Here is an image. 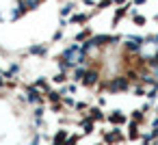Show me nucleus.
Here are the masks:
<instances>
[{
	"label": "nucleus",
	"instance_id": "nucleus-1",
	"mask_svg": "<svg viewBox=\"0 0 158 145\" xmlns=\"http://www.w3.org/2000/svg\"><path fill=\"white\" fill-rule=\"evenodd\" d=\"M98 87L104 91H108V93H121V91H128L130 89V80L126 78V76H113L110 80H106V82H98Z\"/></svg>",
	"mask_w": 158,
	"mask_h": 145
},
{
	"label": "nucleus",
	"instance_id": "nucleus-2",
	"mask_svg": "<svg viewBox=\"0 0 158 145\" xmlns=\"http://www.w3.org/2000/svg\"><path fill=\"white\" fill-rule=\"evenodd\" d=\"M100 78H102V76H100V67H98V65H89V67H87V74H85V78H82L80 85L87 87V89H93V87L100 82Z\"/></svg>",
	"mask_w": 158,
	"mask_h": 145
},
{
	"label": "nucleus",
	"instance_id": "nucleus-3",
	"mask_svg": "<svg viewBox=\"0 0 158 145\" xmlns=\"http://www.w3.org/2000/svg\"><path fill=\"white\" fill-rule=\"evenodd\" d=\"M26 102L33 104V106H44L46 97L41 95V91H39L35 85H26Z\"/></svg>",
	"mask_w": 158,
	"mask_h": 145
},
{
	"label": "nucleus",
	"instance_id": "nucleus-4",
	"mask_svg": "<svg viewBox=\"0 0 158 145\" xmlns=\"http://www.w3.org/2000/svg\"><path fill=\"white\" fill-rule=\"evenodd\" d=\"M143 44H145V37H136V35H128L126 41H123V46H126L128 52H139L143 48Z\"/></svg>",
	"mask_w": 158,
	"mask_h": 145
},
{
	"label": "nucleus",
	"instance_id": "nucleus-5",
	"mask_svg": "<svg viewBox=\"0 0 158 145\" xmlns=\"http://www.w3.org/2000/svg\"><path fill=\"white\" fill-rule=\"evenodd\" d=\"M48 52H50V46H48V44H33V46L26 50V54L37 56V59H46Z\"/></svg>",
	"mask_w": 158,
	"mask_h": 145
},
{
	"label": "nucleus",
	"instance_id": "nucleus-6",
	"mask_svg": "<svg viewBox=\"0 0 158 145\" xmlns=\"http://www.w3.org/2000/svg\"><path fill=\"white\" fill-rule=\"evenodd\" d=\"M102 139H104L106 145H115L117 141H123V134H121V130H119V126H117V128H113L110 132H102Z\"/></svg>",
	"mask_w": 158,
	"mask_h": 145
},
{
	"label": "nucleus",
	"instance_id": "nucleus-7",
	"mask_svg": "<svg viewBox=\"0 0 158 145\" xmlns=\"http://www.w3.org/2000/svg\"><path fill=\"white\" fill-rule=\"evenodd\" d=\"M95 13H98L95 9H93L91 13H72L67 22H69V24H80V26H85V24H87V22H89V20H91Z\"/></svg>",
	"mask_w": 158,
	"mask_h": 145
},
{
	"label": "nucleus",
	"instance_id": "nucleus-8",
	"mask_svg": "<svg viewBox=\"0 0 158 145\" xmlns=\"http://www.w3.org/2000/svg\"><path fill=\"white\" fill-rule=\"evenodd\" d=\"M20 72H22V65H20V63H11V67L2 72V78H5V82H7V80H18Z\"/></svg>",
	"mask_w": 158,
	"mask_h": 145
},
{
	"label": "nucleus",
	"instance_id": "nucleus-9",
	"mask_svg": "<svg viewBox=\"0 0 158 145\" xmlns=\"http://www.w3.org/2000/svg\"><path fill=\"white\" fill-rule=\"evenodd\" d=\"M87 117H89L91 121H95V123H98V121H104V119H106L104 110H102V108H100L98 104H95V106H89V108H87Z\"/></svg>",
	"mask_w": 158,
	"mask_h": 145
},
{
	"label": "nucleus",
	"instance_id": "nucleus-10",
	"mask_svg": "<svg viewBox=\"0 0 158 145\" xmlns=\"http://www.w3.org/2000/svg\"><path fill=\"white\" fill-rule=\"evenodd\" d=\"M106 121L113 123V126H121V123H126V115L121 110H113V113L106 115Z\"/></svg>",
	"mask_w": 158,
	"mask_h": 145
},
{
	"label": "nucleus",
	"instance_id": "nucleus-11",
	"mask_svg": "<svg viewBox=\"0 0 158 145\" xmlns=\"http://www.w3.org/2000/svg\"><path fill=\"white\" fill-rule=\"evenodd\" d=\"M78 126H80V132H82V134H93V132H95V121H91L89 117L80 119Z\"/></svg>",
	"mask_w": 158,
	"mask_h": 145
},
{
	"label": "nucleus",
	"instance_id": "nucleus-12",
	"mask_svg": "<svg viewBox=\"0 0 158 145\" xmlns=\"http://www.w3.org/2000/svg\"><path fill=\"white\" fill-rule=\"evenodd\" d=\"M26 13H28V11H26V9H24L20 2H15V5L11 7V18H9V20H22Z\"/></svg>",
	"mask_w": 158,
	"mask_h": 145
},
{
	"label": "nucleus",
	"instance_id": "nucleus-13",
	"mask_svg": "<svg viewBox=\"0 0 158 145\" xmlns=\"http://www.w3.org/2000/svg\"><path fill=\"white\" fill-rule=\"evenodd\" d=\"M128 11H130V5H128V2H126L123 7H117V9H115V15H113V26H117V24H119V20H121Z\"/></svg>",
	"mask_w": 158,
	"mask_h": 145
},
{
	"label": "nucleus",
	"instance_id": "nucleus-14",
	"mask_svg": "<svg viewBox=\"0 0 158 145\" xmlns=\"http://www.w3.org/2000/svg\"><path fill=\"white\" fill-rule=\"evenodd\" d=\"M85 74H87V67H74V69H72V76H69V80L78 85V82H82Z\"/></svg>",
	"mask_w": 158,
	"mask_h": 145
},
{
	"label": "nucleus",
	"instance_id": "nucleus-15",
	"mask_svg": "<svg viewBox=\"0 0 158 145\" xmlns=\"http://www.w3.org/2000/svg\"><path fill=\"white\" fill-rule=\"evenodd\" d=\"M67 136H69V132H67L65 128L56 130V132H54V136H52V145H61V143H65V141H67Z\"/></svg>",
	"mask_w": 158,
	"mask_h": 145
},
{
	"label": "nucleus",
	"instance_id": "nucleus-16",
	"mask_svg": "<svg viewBox=\"0 0 158 145\" xmlns=\"http://www.w3.org/2000/svg\"><path fill=\"white\" fill-rule=\"evenodd\" d=\"M44 97H46V102H50V104H54V102H61V97H63V95H61L59 91H54V89L50 87L48 91H44Z\"/></svg>",
	"mask_w": 158,
	"mask_h": 145
},
{
	"label": "nucleus",
	"instance_id": "nucleus-17",
	"mask_svg": "<svg viewBox=\"0 0 158 145\" xmlns=\"http://www.w3.org/2000/svg\"><path fill=\"white\" fill-rule=\"evenodd\" d=\"M74 7H76V5H74V2H72V0H69V2H65V5H63V7L59 9V15L67 20V18H69V15L74 13Z\"/></svg>",
	"mask_w": 158,
	"mask_h": 145
},
{
	"label": "nucleus",
	"instance_id": "nucleus-18",
	"mask_svg": "<svg viewBox=\"0 0 158 145\" xmlns=\"http://www.w3.org/2000/svg\"><path fill=\"white\" fill-rule=\"evenodd\" d=\"M91 37H93V31H91V28H82V31L74 37V41H76V44H82V41L91 39Z\"/></svg>",
	"mask_w": 158,
	"mask_h": 145
},
{
	"label": "nucleus",
	"instance_id": "nucleus-19",
	"mask_svg": "<svg viewBox=\"0 0 158 145\" xmlns=\"http://www.w3.org/2000/svg\"><path fill=\"white\" fill-rule=\"evenodd\" d=\"M52 82H56V85H67V82H69V74L59 72L56 76H52Z\"/></svg>",
	"mask_w": 158,
	"mask_h": 145
},
{
	"label": "nucleus",
	"instance_id": "nucleus-20",
	"mask_svg": "<svg viewBox=\"0 0 158 145\" xmlns=\"http://www.w3.org/2000/svg\"><path fill=\"white\" fill-rule=\"evenodd\" d=\"M33 85H35L39 91H41V95H44V91H48V89H50V85H48V80H46V78H37Z\"/></svg>",
	"mask_w": 158,
	"mask_h": 145
},
{
	"label": "nucleus",
	"instance_id": "nucleus-21",
	"mask_svg": "<svg viewBox=\"0 0 158 145\" xmlns=\"http://www.w3.org/2000/svg\"><path fill=\"white\" fill-rule=\"evenodd\" d=\"M108 7H113V0H98L95 2V11L100 13V11H106Z\"/></svg>",
	"mask_w": 158,
	"mask_h": 145
},
{
	"label": "nucleus",
	"instance_id": "nucleus-22",
	"mask_svg": "<svg viewBox=\"0 0 158 145\" xmlns=\"http://www.w3.org/2000/svg\"><path fill=\"white\" fill-rule=\"evenodd\" d=\"M61 102H63V106H65V108H74V106H76V100H74L72 95H63V97H61Z\"/></svg>",
	"mask_w": 158,
	"mask_h": 145
},
{
	"label": "nucleus",
	"instance_id": "nucleus-23",
	"mask_svg": "<svg viewBox=\"0 0 158 145\" xmlns=\"http://www.w3.org/2000/svg\"><path fill=\"white\" fill-rule=\"evenodd\" d=\"M50 110L54 115H61V113H65V106H63V102H54V104H50Z\"/></svg>",
	"mask_w": 158,
	"mask_h": 145
},
{
	"label": "nucleus",
	"instance_id": "nucleus-24",
	"mask_svg": "<svg viewBox=\"0 0 158 145\" xmlns=\"http://www.w3.org/2000/svg\"><path fill=\"white\" fill-rule=\"evenodd\" d=\"M128 139H132V141H136V139H139V128H136V123H134V121L130 123V130H128Z\"/></svg>",
	"mask_w": 158,
	"mask_h": 145
},
{
	"label": "nucleus",
	"instance_id": "nucleus-25",
	"mask_svg": "<svg viewBox=\"0 0 158 145\" xmlns=\"http://www.w3.org/2000/svg\"><path fill=\"white\" fill-rule=\"evenodd\" d=\"M80 136H82V134H69V136H67V141H65V145H78Z\"/></svg>",
	"mask_w": 158,
	"mask_h": 145
},
{
	"label": "nucleus",
	"instance_id": "nucleus-26",
	"mask_svg": "<svg viewBox=\"0 0 158 145\" xmlns=\"http://www.w3.org/2000/svg\"><path fill=\"white\" fill-rule=\"evenodd\" d=\"M44 113H46V108H44V106H35V110H33L35 119H44Z\"/></svg>",
	"mask_w": 158,
	"mask_h": 145
},
{
	"label": "nucleus",
	"instance_id": "nucleus-27",
	"mask_svg": "<svg viewBox=\"0 0 158 145\" xmlns=\"http://www.w3.org/2000/svg\"><path fill=\"white\" fill-rule=\"evenodd\" d=\"M132 22H134L136 26H143V24H145V18H143V15H136V13H132Z\"/></svg>",
	"mask_w": 158,
	"mask_h": 145
},
{
	"label": "nucleus",
	"instance_id": "nucleus-28",
	"mask_svg": "<svg viewBox=\"0 0 158 145\" xmlns=\"http://www.w3.org/2000/svg\"><path fill=\"white\" fill-rule=\"evenodd\" d=\"M63 37H65V33H63V28H59V31H56V33L52 35V44H56V41H61Z\"/></svg>",
	"mask_w": 158,
	"mask_h": 145
},
{
	"label": "nucleus",
	"instance_id": "nucleus-29",
	"mask_svg": "<svg viewBox=\"0 0 158 145\" xmlns=\"http://www.w3.org/2000/svg\"><path fill=\"white\" fill-rule=\"evenodd\" d=\"M74 108H76V110H78V113H82V115H85V113H87V108H89V106H87V102H76V106H74Z\"/></svg>",
	"mask_w": 158,
	"mask_h": 145
},
{
	"label": "nucleus",
	"instance_id": "nucleus-30",
	"mask_svg": "<svg viewBox=\"0 0 158 145\" xmlns=\"http://www.w3.org/2000/svg\"><path fill=\"white\" fill-rule=\"evenodd\" d=\"M132 119H134V121H141V119H143V113H141V110H134V113H132Z\"/></svg>",
	"mask_w": 158,
	"mask_h": 145
},
{
	"label": "nucleus",
	"instance_id": "nucleus-31",
	"mask_svg": "<svg viewBox=\"0 0 158 145\" xmlns=\"http://www.w3.org/2000/svg\"><path fill=\"white\" fill-rule=\"evenodd\" d=\"M39 141H41V136H39V134H35V136H33V141H31V145H39Z\"/></svg>",
	"mask_w": 158,
	"mask_h": 145
},
{
	"label": "nucleus",
	"instance_id": "nucleus-32",
	"mask_svg": "<svg viewBox=\"0 0 158 145\" xmlns=\"http://www.w3.org/2000/svg\"><path fill=\"white\" fill-rule=\"evenodd\" d=\"M143 93H145L143 87H136V89H134V95H143Z\"/></svg>",
	"mask_w": 158,
	"mask_h": 145
},
{
	"label": "nucleus",
	"instance_id": "nucleus-33",
	"mask_svg": "<svg viewBox=\"0 0 158 145\" xmlns=\"http://www.w3.org/2000/svg\"><path fill=\"white\" fill-rule=\"evenodd\" d=\"M104 104H106V97H98V106H100V108H102V106H104Z\"/></svg>",
	"mask_w": 158,
	"mask_h": 145
},
{
	"label": "nucleus",
	"instance_id": "nucleus-34",
	"mask_svg": "<svg viewBox=\"0 0 158 145\" xmlns=\"http://www.w3.org/2000/svg\"><path fill=\"white\" fill-rule=\"evenodd\" d=\"M82 2H85L87 7H95V0H82Z\"/></svg>",
	"mask_w": 158,
	"mask_h": 145
},
{
	"label": "nucleus",
	"instance_id": "nucleus-35",
	"mask_svg": "<svg viewBox=\"0 0 158 145\" xmlns=\"http://www.w3.org/2000/svg\"><path fill=\"white\" fill-rule=\"evenodd\" d=\"M113 5H117V7H121V5H126V0H113Z\"/></svg>",
	"mask_w": 158,
	"mask_h": 145
},
{
	"label": "nucleus",
	"instance_id": "nucleus-36",
	"mask_svg": "<svg viewBox=\"0 0 158 145\" xmlns=\"http://www.w3.org/2000/svg\"><path fill=\"white\" fill-rule=\"evenodd\" d=\"M5 87H7V82H5V78H2V76H0V89H5Z\"/></svg>",
	"mask_w": 158,
	"mask_h": 145
},
{
	"label": "nucleus",
	"instance_id": "nucleus-37",
	"mask_svg": "<svg viewBox=\"0 0 158 145\" xmlns=\"http://www.w3.org/2000/svg\"><path fill=\"white\" fill-rule=\"evenodd\" d=\"M145 2V0H134V5H143Z\"/></svg>",
	"mask_w": 158,
	"mask_h": 145
},
{
	"label": "nucleus",
	"instance_id": "nucleus-38",
	"mask_svg": "<svg viewBox=\"0 0 158 145\" xmlns=\"http://www.w3.org/2000/svg\"><path fill=\"white\" fill-rule=\"evenodd\" d=\"M93 145H102V143H93Z\"/></svg>",
	"mask_w": 158,
	"mask_h": 145
},
{
	"label": "nucleus",
	"instance_id": "nucleus-39",
	"mask_svg": "<svg viewBox=\"0 0 158 145\" xmlns=\"http://www.w3.org/2000/svg\"><path fill=\"white\" fill-rule=\"evenodd\" d=\"M61 145H65V143H61Z\"/></svg>",
	"mask_w": 158,
	"mask_h": 145
}]
</instances>
